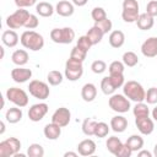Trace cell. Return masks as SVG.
Returning a JSON list of instances; mask_svg holds the SVG:
<instances>
[{
	"label": "cell",
	"instance_id": "cell-1",
	"mask_svg": "<svg viewBox=\"0 0 157 157\" xmlns=\"http://www.w3.org/2000/svg\"><path fill=\"white\" fill-rule=\"evenodd\" d=\"M20 42L26 49H29L32 52H38L44 47L43 36L37 33L36 31H31V29L29 31H25L21 34Z\"/></svg>",
	"mask_w": 157,
	"mask_h": 157
},
{
	"label": "cell",
	"instance_id": "cell-2",
	"mask_svg": "<svg viewBox=\"0 0 157 157\" xmlns=\"http://www.w3.org/2000/svg\"><path fill=\"white\" fill-rule=\"evenodd\" d=\"M123 93L132 102H144L145 101V96L146 92L142 87L141 83H139L137 81H128L123 85Z\"/></svg>",
	"mask_w": 157,
	"mask_h": 157
},
{
	"label": "cell",
	"instance_id": "cell-3",
	"mask_svg": "<svg viewBox=\"0 0 157 157\" xmlns=\"http://www.w3.org/2000/svg\"><path fill=\"white\" fill-rule=\"evenodd\" d=\"M50 39L58 44H70L75 39V31L71 27L54 28L50 31Z\"/></svg>",
	"mask_w": 157,
	"mask_h": 157
},
{
	"label": "cell",
	"instance_id": "cell-4",
	"mask_svg": "<svg viewBox=\"0 0 157 157\" xmlns=\"http://www.w3.org/2000/svg\"><path fill=\"white\" fill-rule=\"evenodd\" d=\"M139 2L137 0H124L123 1V11L121 18L126 23H132L137 21L139 17Z\"/></svg>",
	"mask_w": 157,
	"mask_h": 157
},
{
	"label": "cell",
	"instance_id": "cell-5",
	"mask_svg": "<svg viewBox=\"0 0 157 157\" xmlns=\"http://www.w3.org/2000/svg\"><path fill=\"white\" fill-rule=\"evenodd\" d=\"M29 12L28 10L25 9H18L16 10L13 13H11L10 16H7L6 18V25L10 29H17L21 27H25L28 17H29Z\"/></svg>",
	"mask_w": 157,
	"mask_h": 157
},
{
	"label": "cell",
	"instance_id": "cell-6",
	"mask_svg": "<svg viewBox=\"0 0 157 157\" xmlns=\"http://www.w3.org/2000/svg\"><path fill=\"white\" fill-rule=\"evenodd\" d=\"M83 75V66L82 63L69 58L65 63V77L69 81H77Z\"/></svg>",
	"mask_w": 157,
	"mask_h": 157
},
{
	"label": "cell",
	"instance_id": "cell-7",
	"mask_svg": "<svg viewBox=\"0 0 157 157\" xmlns=\"http://www.w3.org/2000/svg\"><path fill=\"white\" fill-rule=\"evenodd\" d=\"M21 150V141L17 137H9L0 142V157L16 156Z\"/></svg>",
	"mask_w": 157,
	"mask_h": 157
},
{
	"label": "cell",
	"instance_id": "cell-8",
	"mask_svg": "<svg viewBox=\"0 0 157 157\" xmlns=\"http://www.w3.org/2000/svg\"><path fill=\"white\" fill-rule=\"evenodd\" d=\"M6 98L12 102L17 107H26L28 104V94L25 90L22 88H18V87H10L7 91H6Z\"/></svg>",
	"mask_w": 157,
	"mask_h": 157
},
{
	"label": "cell",
	"instance_id": "cell-9",
	"mask_svg": "<svg viewBox=\"0 0 157 157\" xmlns=\"http://www.w3.org/2000/svg\"><path fill=\"white\" fill-rule=\"evenodd\" d=\"M108 104L110 109L117 113H126L130 109V99L125 94L113 93L108 99Z\"/></svg>",
	"mask_w": 157,
	"mask_h": 157
},
{
	"label": "cell",
	"instance_id": "cell-10",
	"mask_svg": "<svg viewBox=\"0 0 157 157\" xmlns=\"http://www.w3.org/2000/svg\"><path fill=\"white\" fill-rule=\"evenodd\" d=\"M28 91H29L31 96H33L34 98H38L40 101L47 99L50 94L49 86L45 82L39 81V80H32L28 85Z\"/></svg>",
	"mask_w": 157,
	"mask_h": 157
},
{
	"label": "cell",
	"instance_id": "cell-11",
	"mask_svg": "<svg viewBox=\"0 0 157 157\" xmlns=\"http://www.w3.org/2000/svg\"><path fill=\"white\" fill-rule=\"evenodd\" d=\"M48 109H49V107H48V104L44 103V102L33 104V105L28 109V118H29V120H32V121H34V123L40 121V120L45 117V114L48 113Z\"/></svg>",
	"mask_w": 157,
	"mask_h": 157
},
{
	"label": "cell",
	"instance_id": "cell-12",
	"mask_svg": "<svg viewBox=\"0 0 157 157\" xmlns=\"http://www.w3.org/2000/svg\"><path fill=\"white\" fill-rule=\"evenodd\" d=\"M70 120H71V113H70V110H69L67 108H65V107L58 108V109L53 113V115H52V121L55 123L56 125L61 126V128L69 125Z\"/></svg>",
	"mask_w": 157,
	"mask_h": 157
},
{
	"label": "cell",
	"instance_id": "cell-13",
	"mask_svg": "<svg viewBox=\"0 0 157 157\" xmlns=\"http://www.w3.org/2000/svg\"><path fill=\"white\" fill-rule=\"evenodd\" d=\"M135 124L137 130L142 134V135H150L155 130V123L150 117H140V118H135Z\"/></svg>",
	"mask_w": 157,
	"mask_h": 157
},
{
	"label": "cell",
	"instance_id": "cell-14",
	"mask_svg": "<svg viewBox=\"0 0 157 157\" xmlns=\"http://www.w3.org/2000/svg\"><path fill=\"white\" fill-rule=\"evenodd\" d=\"M141 53L146 58H155L157 56V37L147 38L141 45Z\"/></svg>",
	"mask_w": 157,
	"mask_h": 157
},
{
	"label": "cell",
	"instance_id": "cell-15",
	"mask_svg": "<svg viewBox=\"0 0 157 157\" xmlns=\"http://www.w3.org/2000/svg\"><path fill=\"white\" fill-rule=\"evenodd\" d=\"M32 77V70L31 69H25V67H15L11 70V78L17 82V83H23L27 82Z\"/></svg>",
	"mask_w": 157,
	"mask_h": 157
},
{
	"label": "cell",
	"instance_id": "cell-16",
	"mask_svg": "<svg viewBox=\"0 0 157 157\" xmlns=\"http://www.w3.org/2000/svg\"><path fill=\"white\" fill-rule=\"evenodd\" d=\"M77 152L81 156H92L96 152V142L91 139H85L77 145Z\"/></svg>",
	"mask_w": 157,
	"mask_h": 157
},
{
	"label": "cell",
	"instance_id": "cell-17",
	"mask_svg": "<svg viewBox=\"0 0 157 157\" xmlns=\"http://www.w3.org/2000/svg\"><path fill=\"white\" fill-rule=\"evenodd\" d=\"M74 11H75L74 4L70 2V1H67V0H61L55 6V12L58 15L63 16V17H70V16H72L74 15Z\"/></svg>",
	"mask_w": 157,
	"mask_h": 157
},
{
	"label": "cell",
	"instance_id": "cell-18",
	"mask_svg": "<svg viewBox=\"0 0 157 157\" xmlns=\"http://www.w3.org/2000/svg\"><path fill=\"white\" fill-rule=\"evenodd\" d=\"M155 17H152L151 15H148L147 12H144V13H140L139 17H137V21H136V25L137 27L141 29V31H148L153 27L155 25Z\"/></svg>",
	"mask_w": 157,
	"mask_h": 157
},
{
	"label": "cell",
	"instance_id": "cell-19",
	"mask_svg": "<svg viewBox=\"0 0 157 157\" xmlns=\"http://www.w3.org/2000/svg\"><path fill=\"white\" fill-rule=\"evenodd\" d=\"M20 38H18V34L13 31V29H7L5 32H2V36H1V42L4 45L9 47V48H13L17 45Z\"/></svg>",
	"mask_w": 157,
	"mask_h": 157
},
{
	"label": "cell",
	"instance_id": "cell-20",
	"mask_svg": "<svg viewBox=\"0 0 157 157\" xmlns=\"http://www.w3.org/2000/svg\"><path fill=\"white\" fill-rule=\"evenodd\" d=\"M81 97L85 102H92L94 101V98L97 97V87L88 82V83H85L81 88Z\"/></svg>",
	"mask_w": 157,
	"mask_h": 157
},
{
	"label": "cell",
	"instance_id": "cell-21",
	"mask_svg": "<svg viewBox=\"0 0 157 157\" xmlns=\"http://www.w3.org/2000/svg\"><path fill=\"white\" fill-rule=\"evenodd\" d=\"M110 128L114 132H124L128 128V119L123 115H115L110 119Z\"/></svg>",
	"mask_w": 157,
	"mask_h": 157
},
{
	"label": "cell",
	"instance_id": "cell-22",
	"mask_svg": "<svg viewBox=\"0 0 157 157\" xmlns=\"http://www.w3.org/2000/svg\"><path fill=\"white\" fill-rule=\"evenodd\" d=\"M43 132H44V136L48 140H56L61 135V126H59V125H56L55 123L52 121V123H49L44 126Z\"/></svg>",
	"mask_w": 157,
	"mask_h": 157
},
{
	"label": "cell",
	"instance_id": "cell-23",
	"mask_svg": "<svg viewBox=\"0 0 157 157\" xmlns=\"http://www.w3.org/2000/svg\"><path fill=\"white\" fill-rule=\"evenodd\" d=\"M125 43V34L123 31H119V29H115V31H112L110 34H109V44L113 47V48H120L123 47Z\"/></svg>",
	"mask_w": 157,
	"mask_h": 157
},
{
	"label": "cell",
	"instance_id": "cell-24",
	"mask_svg": "<svg viewBox=\"0 0 157 157\" xmlns=\"http://www.w3.org/2000/svg\"><path fill=\"white\" fill-rule=\"evenodd\" d=\"M28 59H29L28 53H27L25 49H17V50H15V52L12 53V55H11L12 63H13L15 65H17V66H23V65H26V64L28 63Z\"/></svg>",
	"mask_w": 157,
	"mask_h": 157
},
{
	"label": "cell",
	"instance_id": "cell-25",
	"mask_svg": "<svg viewBox=\"0 0 157 157\" xmlns=\"http://www.w3.org/2000/svg\"><path fill=\"white\" fill-rule=\"evenodd\" d=\"M23 117V113H22V109L21 107H12V108H9L6 114H5V118L6 120L10 123V124H16L18 123Z\"/></svg>",
	"mask_w": 157,
	"mask_h": 157
},
{
	"label": "cell",
	"instance_id": "cell-26",
	"mask_svg": "<svg viewBox=\"0 0 157 157\" xmlns=\"http://www.w3.org/2000/svg\"><path fill=\"white\" fill-rule=\"evenodd\" d=\"M54 11L55 9L53 7V5L47 1H40L39 4L36 5V12L42 17H50L54 13Z\"/></svg>",
	"mask_w": 157,
	"mask_h": 157
},
{
	"label": "cell",
	"instance_id": "cell-27",
	"mask_svg": "<svg viewBox=\"0 0 157 157\" xmlns=\"http://www.w3.org/2000/svg\"><path fill=\"white\" fill-rule=\"evenodd\" d=\"M86 36L90 38V40H91L92 45H96V44L101 43V40L103 39L104 33H103V31H102L99 27H97V26L94 25V26H92V27L87 31Z\"/></svg>",
	"mask_w": 157,
	"mask_h": 157
},
{
	"label": "cell",
	"instance_id": "cell-28",
	"mask_svg": "<svg viewBox=\"0 0 157 157\" xmlns=\"http://www.w3.org/2000/svg\"><path fill=\"white\" fill-rule=\"evenodd\" d=\"M125 144L131 148L132 152H137L144 147V139L140 135H131L128 137Z\"/></svg>",
	"mask_w": 157,
	"mask_h": 157
},
{
	"label": "cell",
	"instance_id": "cell-29",
	"mask_svg": "<svg viewBox=\"0 0 157 157\" xmlns=\"http://www.w3.org/2000/svg\"><path fill=\"white\" fill-rule=\"evenodd\" d=\"M96 125H97V121H96L94 119H92V118H86V119L82 121V125H81L82 132H83L86 136H93V135H94Z\"/></svg>",
	"mask_w": 157,
	"mask_h": 157
},
{
	"label": "cell",
	"instance_id": "cell-30",
	"mask_svg": "<svg viewBox=\"0 0 157 157\" xmlns=\"http://www.w3.org/2000/svg\"><path fill=\"white\" fill-rule=\"evenodd\" d=\"M105 146H107V150L112 153V155H114L115 156V153L119 151V148L123 146V142H121V140L119 139V137H117V136H110V137H108V140H107V142H105Z\"/></svg>",
	"mask_w": 157,
	"mask_h": 157
},
{
	"label": "cell",
	"instance_id": "cell-31",
	"mask_svg": "<svg viewBox=\"0 0 157 157\" xmlns=\"http://www.w3.org/2000/svg\"><path fill=\"white\" fill-rule=\"evenodd\" d=\"M101 90H102V92H103L104 94L108 96V94H113V93L115 92L117 87H115L114 83L112 82L110 77H109V76H105V77H103L102 81H101Z\"/></svg>",
	"mask_w": 157,
	"mask_h": 157
},
{
	"label": "cell",
	"instance_id": "cell-32",
	"mask_svg": "<svg viewBox=\"0 0 157 157\" xmlns=\"http://www.w3.org/2000/svg\"><path fill=\"white\" fill-rule=\"evenodd\" d=\"M132 113H134V117L135 118H140V117H148L150 114V109L147 107L146 103L144 102H137L132 109Z\"/></svg>",
	"mask_w": 157,
	"mask_h": 157
},
{
	"label": "cell",
	"instance_id": "cell-33",
	"mask_svg": "<svg viewBox=\"0 0 157 157\" xmlns=\"http://www.w3.org/2000/svg\"><path fill=\"white\" fill-rule=\"evenodd\" d=\"M47 80H48L49 85H52V86H58V85H60V83L63 82L64 77H63V74H61L60 71H58V70H52V71L48 72Z\"/></svg>",
	"mask_w": 157,
	"mask_h": 157
},
{
	"label": "cell",
	"instance_id": "cell-34",
	"mask_svg": "<svg viewBox=\"0 0 157 157\" xmlns=\"http://www.w3.org/2000/svg\"><path fill=\"white\" fill-rule=\"evenodd\" d=\"M123 63L128 67H134L139 63V58L134 52H125L123 54Z\"/></svg>",
	"mask_w": 157,
	"mask_h": 157
},
{
	"label": "cell",
	"instance_id": "cell-35",
	"mask_svg": "<svg viewBox=\"0 0 157 157\" xmlns=\"http://www.w3.org/2000/svg\"><path fill=\"white\" fill-rule=\"evenodd\" d=\"M27 155L29 157H43L44 156V148L39 144H31L27 148Z\"/></svg>",
	"mask_w": 157,
	"mask_h": 157
},
{
	"label": "cell",
	"instance_id": "cell-36",
	"mask_svg": "<svg viewBox=\"0 0 157 157\" xmlns=\"http://www.w3.org/2000/svg\"><path fill=\"white\" fill-rule=\"evenodd\" d=\"M109 132V126L107 123L104 121H97V125H96V129H94V136L97 137H105Z\"/></svg>",
	"mask_w": 157,
	"mask_h": 157
},
{
	"label": "cell",
	"instance_id": "cell-37",
	"mask_svg": "<svg viewBox=\"0 0 157 157\" xmlns=\"http://www.w3.org/2000/svg\"><path fill=\"white\" fill-rule=\"evenodd\" d=\"M124 67H125V65H124L123 61H118V60L112 61L110 65H109V67H108V70H109V75H119V74H124Z\"/></svg>",
	"mask_w": 157,
	"mask_h": 157
},
{
	"label": "cell",
	"instance_id": "cell-38",
	"mask_svg": "<svg viewBox=\"0 0 157 157\" xmlns=\"http://www.w3.org/2000/svg\"><path fill=\"white\" fill-rule=\"evenodd\" d=\"M86 56H87V52H85V50L80 49L77 45H75V47L71 49L70 58H72V59H75V60H78V61L83 63V61H85V59H86Z\"/></svg>",
	"mask_w": 157,
	"mask_h": 157
},
{
	"label": "cell",
	"instance_id": "cell-39",
	"mask_svg": "<svg viewBox=\"0 0 157 157\" xmlns=\"http://www.w3.org/2000/svg\"><path fill=\"white\" fill-rule=\"evenodd\" d=\"M91 16H92V18H93L94 22H99V21L107 18V12H105V10H104L103 7L97 6V7H94V9L92 10Z\"/></svg>",
	"mask_w": 157,
	"mask_h": 157
},
{
	"label": "cell",
	"instance_id": "cell-40",
	"mask_svg": "<svg viewBox=\"0 0 157 157\" xmlns=\"http://www.w3.org/2000/svg\"><path fill=\"white\" fill-rule=\"evenodd\" d=\"M76 45H77L80 49H82V50H85V52H87V53H88V50H90V49H91V47H92V43H91L90 38L85 34V36H81V37L77 39Z\"/></svg>",
	"mask_w": 157,
	"mask_h": 157
},
{
	"label": "cell",
	"instance_id": "cell-41",
	"mask_svg": "<svg viewBox=\"0 0 157 157\" xmlns=\"http://www.w3.org/2000/svg\"><path fill=\"white\" fill-rule=\"evenodd\" d=\"M91 70L94 74H103L107 70V64L103 60H94L91 64Z\"/></svg>",
	"mask_w": 157,
	"mask_h": 157
},
{
	"label": "cell",
	"instance_id": "cell-42",
	"mask_svg": "<svg viewBox=\"0 0 157 157\" xmlns=\"http://www.w3.org/2000/svg\"><path fill=\"white\" fill-rule=\"evenodd\" d=\"M145 101L147 102V104H156L157 103V87H151L147 90L146 96H145Z\"/></svg>",
	"mask_w": 157,
	"mask_h": 157
},
{
	"label": "cell",
	"instance_id": "cell-43",
	"mask_svg": "<svg viewBox=\"0 0 157 157\" xmlns=\"http://www.w3.org/2000/svg\"><path fill=\"white\" fill-rule=\"evenodd\" d=\"M94 25L97 26V27H99L102 31H103V33L105 34V33H108V32H112V27H113V23H112V21L107 17V18H104V20H102V21H99V22H94Z\"/></svg>",
	"mask_w": 157,
	"mask_h": 157
},
{
	"label": "cell",
	"instance_id": "cell-44",
	"mask_svg": "<svg viewBox=\"0 0 157 157\" xmlns=\"http://www.w3.org/2000/svg\"><path fill=\"white\" fill-rule=\"evenodd\" d=\"M38 25H39L38 17H37L36 15L31 13L29 17H28V20H27V22H26V25H25V27H26L27 29H34V28L38 27Z\"/></svg>",
	"mask_w": 157,
	"mask_h": 157
},
{
	"label": "cell",
	"instance_id": "cell-45",
	"mask_svg": "<svg viewBox=\"0 0 157 157\" xmlns=\"http://www.w3.org/2000/svg\"><path fill=\"white\" fill-rule=\"evenodd\" d=\"M146 12L152 17L157 16V0H151L146 5Z\"/></svg>",
	"mask_w": 157,
	"mask_h": 157
},
{
	"label": "cell",
	"instance_id": "cell-46",
	"mask_svg": "<svg viewBox=\"0 0 157 157\" xmlns=\"http://www.w3.org/2000/svg\"><path fill=\"white\" fill-rule=\"evenodd\" d=\"M132 155V151L131 148L126 145V144H123V146L119 148V151L115 153L117 157H130Z\"/></svg>",
	"mask_w": 157,
	"mask_h": 157
},
{
	"label": "cell",
	"instance_id": "cell-47",
	"mask_svg": "<svg viewBox=\"0 0 157 157\" xmlns=\"http://www.w3.org/2000/svg\"><path fill=\"white\" fill-rule=\"evenodd\" d=\"M37 2V0H15V5L18 9H26V7H31Z\"/></svg>",
	"mask_w": 157,
	"mask_h": 157
},
{
	"label": "cell",
	"instance_id": "cell-48",
	"mask_svg": "<svg viewBox=\"0 0 157 157\" xmlns=\"http://www.w3.org/2000/svg\"><path fill=\"white\" fill-rule=\"evenodd\" d=\"M137 156L139 157H152L153 156V153H151L150 151H147V150H140V151H137Z\"/></svg>",
	"mask_w": 157,
	"mask_h": 157
},
{
	"label": "cell",
	"instance_id": "cell-49",
	"mask_svg": "<svg viewBox=\"0 0 157 157\" xmlns=\"http://www.w3.org/2000/svg\"><path fill=\"white\" fill-rule=\"evenodd\" d=\"M87 1L88 0H72V4L76 5V6H78V7H81V6H85L87 4Z\"/></svg>",
	"mask_w": 157,
	"mask_h": 157
},
{
	"label": "cell",
	"instance_id": "cell-50",
	"mask_svg": "<svg viewBox=\"0 0 157 157\" xmlns=\"http://www.w3.org/2000/svg\"><path fill=\"white\" fill-rule=\"evenodd\" d=\"M65 157H77V152H72V151H69V152H65L64 153Z\"/></svg>",
	"mask_w": 157,
	"mask_h": 157
},
{
	"label": "cell",
	"instance_id": "cell-51",
	"mask_svg": "<svg viewBox=\"0 0 157 157\" xmlns=\"http://www.w3.org/2000/svg\"><path fill=\"white\" fill-rule=\"evenodd\" d=\"M152 118L155 121H157V107L153 108V110H152Z\"/></svg>",
	"mask_w": 157,
	"mask_h": 157
},
{
	"label": "cell",
	"instance_id": "cell-52",
	"mask_svg": "<svg viewBox=\"0 0 157 157\" xmlns=\"http://www.w3.org/2000/svg\"><path fill=\"white\" fill-rule=\"evenodd\" d=\"M0 126H1V130H0V134L2 135V134H4V131H5V123H4V121H1V123H0Z\"/></svg>",
	"mask_w": 157,
	"mask_h": 157
},
{
	"label": "cell",
	"instance_id": "cell-53",
	"mask_svg": "<svg viewBox=\"0 0 157 157\" xmlns=\"http://www.w3.org/2000/svg\"><path fill=\"white\" fill-rule=\"evenodd\" d=\"M153 156L155 157H157V144L155 145V147H153Z\"/></svg>",
	"mask_w": 157,
	"mask_h": 157
},
{
	"label": "cell",
	"instance_id": "cell-54",
	"mask_svg": "<svg viewBox=\"0 0 157 157\" xmlns=\"http://www.w3.org/2000/svg\"><path fill=\"white\" fill-rule=\"evenodd\" d=\"M0 50H1V59H2V58H4V48L0 47Z\"/></svg>",
	"mask_w": 157,
	"mask_h": 157
}]
</instances>
